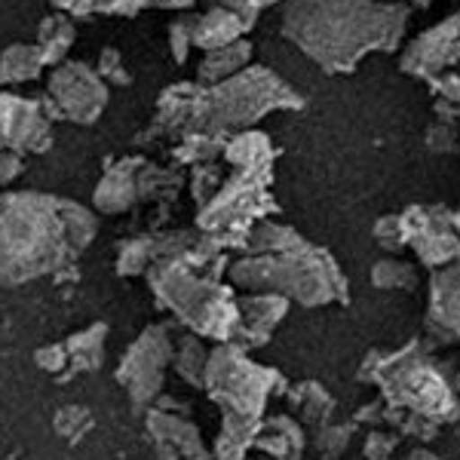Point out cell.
<instances>
[{"label": "cell", "mask_w": 460, "mask_h": 460, "mask_svg": "<svg viewBox=\"0 0 460 460\" xmlns=\"http://www.w3.org/2000/svg\"><path fill=\"white\" fill-rule=\"evenodd\" d=\"M0 136L13 147H37L47 138V117L28 99H0Z\"/></svg>", "instance_id": "obj_13"}, {"label": "cell", "mask_w": 460, "mask_h": 460, "mask_svg": "<svg viewBox=\"0 0 460 460\" xmlns=\"http://www.w3.org/2000/svg\"><path fill=\"white\" fill-rule=\"evenodd\" d=\"M225 157L234 163L240 172H261V169L270 166L273 147L267 142V136L246 129V132H236L225 145Z\"/></svg>", "instance_id": "obj_17"}, {"label": "cell", "mask_w": 460, "mask_h": 460, "mask_svg": "<svg viewBox=\"0 0 460 460\" xmlns=\"http://www.w3.org/2000/svg\"><path fill=\"white\" fill-rule=\"evenodd\" d=\"M89 420H93V418H89L84 408H65V411L58 414L56 427H58V433H62V436L74 439V436H80L89 427Z\"/></svg>", "instance_id": "obj_31"}, {"label": "cell", "mask_w": 460, "mask_h": 460, "mask_svg": "<svg viewBox=\"0 0 460 460\" xmlns=\"http://www.w3.org/2000/svg\"><path fill=\"white\" fill-rule=\"evenodd\" d=\"M408 10H429V6L436 4V0H402Z\"/></svg>", "instance_id": "obj_38"}, {"label": "cell", "mask_w": 460, "mask_h": 460, "mask_svg": "<svg viewBox=\"0 0 460 460\" xmlns=\"http://www.w3.org/2000/svg\"><path fill=\"white\" fill-rule=\"evenodd\" d=\"M49 99L68 120L93 123L108 105V86L84 62H62L49 77Z\"/></svg>", "instance_id": "obj_10"}, {"label": "cell", "mask_w": 460, "mask_h": 460, "mask_svg": "<svg viewBox=\"0 0 460 460\" xmlns=\"http://www.w3.org/2000/svg\"><path fill=\"white\" fill-rule=\"evenodd\" d=\"M427 86L439 102L460 105V74H439V77L427 80Z\"/></svg>", "instance_id": "obj_30"}, {"label": "cell", "mask_w": 460, "mask_h": 460, "mask_svg": "<svg viewBox=\"0 0 460 460\" xmlns=\"http://www.w3.org/2000/svg\"><path fill=\"white\" fill-rule=\"evenodd\" d=\"M175 366H178V372L184 375V381L203 384L206 366H209V353L203 350V344H199L197 338H188V341H181V347H178Z\"/></svg>", "instance_id": "obj_24"}, {"label": "cell", "mask_w": 460, "mask_h": 460, "mask_svg": "<svg viewBox=\"0 0 460 460\" xmlns=\"http://www.w3.org/2000/svg\"><path fill=\"white\" fill-rule=\"evenodd\" d=\"M246 258L234 261L230 279L261 295L295 298L304 307H316L344 292L335 261L323 249L301 240L292 227L258 225L249 234Z\"/></svg>", "instance_id": "obj_2"}, {"label": "cell", "mask_w": 460, "mask_h": 460, "mask_svg": "<svg viewBox=\"0 0 460 460\" xmlns=\"http://www.w3.org/2000/svg\"><path fill=\"white\" fill-rule=\"evenodd\" d=\"M151 283L166 307H172L199 335L230 338L240 329V310L227 301L225 288L206 277H197L184 255L160 261Z\"/></svg>", "instance_id": "obj_5"}, {"label": "cell", "mask_w": 460, "mask_h": 460, "mask_svg": "<svg viewBox=\"0 0 460 460\" xmlns=\"http://www.w3.org/2000/svg\"><path fill=\"white\" fill-rule=\"evenodd\" d=\"M433 307H429V319L445 335L460 338V261L442 267L433 273Z\"/></svg>", "instance_id": "obj_14"}, {"label": "cell", "mask_w": 460, "mask_h": 460, "mask_svg": "<svg viewBox=\"0 0 460 460\" xmlns=\"http://www.w3.org/2000/svg\"><path fill=\"white\" fill-rule=\"evenodd\" d=\"M34 362L43 368V372H62V368L68 366V350H65V344L43 347V350H37Z\"/></svg>", "instance_id": "obj_32"}, {"label": "cell", "mask_w": 460, "mask_h": 460, "mask_svg": "<svg viewBox=\"0 0 460 460\" xmlns=\"http://www.w3.org/2000/svg\"><path fill=\"white\" fill-rule=\"evenodd\" d=\"M160 6H172V10H184V6H190L194 0H157Z\"/></svg>", "instance_id": "obj_39"}, {"label": "cell", "mask_w": 460, "mask_h": 460, "mask_svg": "<svg viewBox=\"0 0 460 460\" xmlns=\"http://www.w3.org/2000/svg\"><path fill=\"white\" fill-rule=\"evenodd\" d=\"M43 56L37 47L28 43H16V47H6L0 56V84H28L37 80L43 71Z\"/></svg>", "instance_id": "obj_18"}, {"label": "cell", "mask_w": 460, "mask_h": 460, "mask_svg": "<svg viewBox=\"0 0 460 460\" xmlns=\"http://www.w3.org/2000/svg\"><path fill=\"white\" fill-rule=\"evenodd\" d=\"M350 433L353 429L350 427H325L323 429V436H319V445H323V451L329 457H335V455H341V451L347 448V442H350Z\"/></svg>", "instance_id": "obj_33"}, {"label": "cell", "mask_w": 460, "mask_h": 460, "mask_svg": "<svg viewBox=\"0 0 460 460\" xmlns=\"http://www.w3.org/2000/svg\"><path fill=\"white\" fill-rule=\"evenodd\" d=\"M19 172H22V160L16 151L0 154V184H10Z\"/></svg>", "instance_id": "obj_37"}, {"label": "cell", "mask_w": 460, "mask_h": 460, "mask_svg": "<svg viewBox=\"0 0 460 460\" xmlns=\"http://www.w3.org/2000/svg\"><path fill=\"white\" fill-rule=\"evenodd\" d=\"M304 99L277 71L249 65L225 84L203 89L197 126H206L212 132H246L270 111H298Z\"/></svg>", "instance_id": "obj_4"}, {"label": "cell", "mask_w": 460, "mask_h": 460, "mask_svg": "<svg viewBox=\"0 0 460 460\" xmlns=\"http://www.w3.org/2000/svg\"><path fill=\"white\" fill-rule=\"evenodd\" d=\"M381 368L393 377L387 384V393H390V399H396V405L411 408L414 414L433 418V420L457 418L455 396L445 387L442 377L429 368L427 359H420V356H414V353H402V356H396V359H384Z\"/></svg>", "instance_id": "obj_7"}, {"label": "cell", "mask_w": 460, "mask_h": 460, "mask_svg": "<svg viewBox=\"0 0 460 460\" xmlns=\"http://www.w3.org/2000/svg\"><path fill=\"white\" fill-rule=\"evenodd\" d=\"M99 77L117 80V84H129V77H126V71L120 68V56H117V49H105V53H102V68H99Z\"/></svg>", "instance_id": "obj_35"}, {"label": "cell", "mask_w": 460, "mask_h": 460, "mask_svg": "<svg viewBox=\"0 0 460 460\" xmlns=\"http://www.w3.org/2000/svg\"><path fill=\"white\" fill-rule=\"evenodd\" d=\"M301 390L307 393V399H301L304 414H307L310 420H325V414L332 411V399L325 396V393L319 390L316 384H304Z\"/></svg>", "instance_id": "obj_29"}, {"label": "cell", "mask_w": 460, "mask_h": 460, "mask_svg": "<svg viewBox=\"0 0 460 460\" xmlns=\"http://www.w3.org/2000/svg\"><path fill=\"white\" fill-rule=\"evenodd\" d=\"M424 145H427L429 154H457L460 151V132L451 123H445L436 117V120L427 126Z\"/></svg>", "instance_id": "obj_27"}, {"label": "cell", "mask_w": 460, "mask_h": 460, "mask_svg": "<svg viewBox=\"0 0 460 460\" xmlns=\"http://www.w3.org/2000/svg\"><path fill=\"white\" fill-rule=\"evenodd\" d=\"M399 68L424 84L439 74H460V10L408 40Z\"/></svg>", "instance_id": "obj_8"}, {"label": "cell", "mask_w": 460, "mask_h": 460, "mask_svg": "<svg viewBox=\"0 0 460 460\" xmlns=\"http://www.w3.org/2000/svg\"><path fill=\"white\" fill-rule=\"evenodd\" d=\"M402 221L408 230V246L418 252L420 264L442 270V267L460 261L455 209H448V206H408Z\"/></svg>", "instance_id": "obj_9"}, {"label": "cell", "mask_w": 460, "mask_h": 460, "mask_svg": "<svg viewBox=\"0 0 460 460\" xmlns=\"http://www.w3.org/2000/svg\"><path fill=\"white\" fill-rule=\"evenodd\" d=\"M194 16H184L169 25V49H172V58L178 65L188 62L190 49H194Z\"/></svg>", "instance_id": "obj_28"}, {"label": "cell", "mask_w": 460, "mask_h": 460, "mask_svg": "<svg viewBox=\"0 0 460 460\" xmlns=\"http://www.w3.org/2000/svg\"><path fill=\"white\" fill-rule=\"evenodd\" d=\"M157 255H160L157 240H132L129 246L120 252L117 273H123V277H136V273H142Z\"/></svg>", "instance_id": "obj_25"}, {"label": "cell", "mask_w": 460, "mask_h": 460, "mask_svg": "<svg viewBox=\"0 0 460 460\" xmlns=\"http://www.w3.org/2000/svg\"><path fill=\"white\" fill-rule=\"evenodd\" d=\"M408 460H436L433 455H429V451H424V448H418V451H411V455H408Z\"/></svg>", "instance_id": "obj_40"}, {"label": "cell", "mask_w": 460, "mask_h": 460, "mask_svg": "<svg viewBox=\"0 0 460 460\" xmlns=\"http://www.w3.org/2000/svg\"><path fill=\"white\" fill-rule=\"evenodd\" d=\"M172 341H169L166 329L154 325L147 329L136 344L129 347L123 366H120V384L129 390L132 402L145 405L157 396V390L163 387V372H166V362L172 359Z\"/></svg>", "instance_id": "obj_11"}, {"label": "cell", "mask_w": 460, "mask_h": 460, "mask_svg": "<svg viewBox=\"0 0 460 460\" xmlns=\"http://www.w3.org/2000/svg\"><path fill=\"white\" fill-rule=\"evenodd\" d=\"M411 10L384 0H288L279 34L325 74H350L372 53L402 47Z\"/></svg>", "instance_id": "obj_1"}, {"label": "cell", "mask_w": 460, "mask_h": 460, "mask_svg": "<svg viewBox=\"0 0 460 460\" xmlns=\"http://www.w3.org/2000/svg\"><path fill=\"white\" fill-rule=\"evenodd\" d=\"M74 43V25L68 16H53L40 25V34H37V49H40L43 62H56L62 65V56Z\"/></svg>", "instance_id": "obj_21"}, {"label": "cell", "mask_w": 460, "mask_h": 460, "mask_svg": "<svg viewBox=\"0 0 460 460\" xmlns=\"http://www.w3.org/2000/svg\"><path fill=\"white\" fill-rule=\"evenodd\" d=\"M252 439H255V420L225 411V429L218 436V460H243Z\"/></svg>", "instance_id": "obj_20"}, {"label": "cell", "mask_w": 460, "mask_h": 460, "mask_svg": "<svg viewBox=\"0 0 460 460\" xmlns=\"http://www.w3.org/2000/svg\"><path fill=\"white\" fill-rule=\"evenodd\" d=\"M255 19L258 13H236L227 10V6H212L194 22V47L203 49V53L230 47V43L246 37L249 28L255 25Z\"/></svg>", "instance_id": "obj_12"}, {"label": "cell", "mask_w": 460, "mask_h": 460, "mask_svg": "<svg viewBox=\"0 0 460 460\" xmlns=\"http://www.w3.org/2000/svg\"><path fill=\"white\" fill-rule=\"evenodd\" d=\"M393 448H396V436L372 433L366 439V457L368 460H393Z\"/></svg>", "instance_id": "obj_34"}, {"label": "cell", "mask_w": 460, "mask_h": 460, "mask_svg": "<svg viewBox=\"0 0 460 460\" xmlns=\"http://www.w3.org/2000/svg\"><path fill=\"white\" fill-rule=\"evenodd\" d=\"M243 316L240 329H252V332H261V338H267V332L286 316L288 301L279 298V295H258V298L243 301V307H236ZM236 329V332H240Z\"/></svg>", "instance_id": "obj_19"}, {"label": "cell", "mask_w": 460, "mask_h": 460, "mask_svg": "<svg viewBox=\"0 0 460 460\" xmlns=\"http://www.w3.org/2000/svg\"><path fill=\"white\" fill-rule=\"evenodd\" d=\"M455 230L460 234V209H455Z\"/></svg>", "instance_id": "obj_42"}, {"label": "cell", "mask_w": 460, "mask_h": 460, "mask_svg": "<svg viewBox=\"0 0 460 460\" xmlns=\"http://www.w3.org/2000/svg\"><path fill=\"white\" fill-rule=\"evenodd\" d=\"M372 236H375V243L384 252H402L408 246V230H405L402 212H399V215H384V218H377Z\"/></svg>", "instance_id": "obj_26"}, {"label": "cell", "mask_w": 460, "mask_h": 460, "mask_svg": "<svg viewBox=\"0 0 460 460\" xmlns=\"http://www.w3.org/2000/svg\"><path fill=\"white\" fill-rule=\"evenodd\" d=\"M65 350H68V362L80 372L84 368H99L102 353H105V325H93V329L74 335L65 344Z\"/></svg>", "instance_id": "obj_22"}, {"label": "cell", "mask_w": 460, "mask_h": 460, "mask_svg": "<svg viewBox=\"0 0 460 460\" xmlns=\"http://www.w3.org/2000/svg\"><path fill=\"white\" fill-rule=\"evenodd\" d=\"M457 390H460V377H457Z\"/></svg>", "instance_id": "obj_43"}, {"label": "cell", "mask_w": 460, "mask_h": 460, "mask_svg": "<svg viewBox=\"0 0 460 460\" xmlns=\"http://www.w3.org/2000/svg\"><path fill=\"white\" fill-rule=\"evenodd\" d=\"M86 4V0H56V6H65V10H71V6H80Z\"/></svg>", "instance_id": "obj_41"}, {"label": "cell", "mask_w": 460, "mask_h": 460, "mask_svg": "<svg viewBox=\"0 0 460 460\" xmlns=\"http://www.w3.org/2000/svg\"><path fill=\"white\" fill-rule=\"evenodd\" d=\"M273 384H277V375L258 368L234 347L215 350L209 356V366H206V387L225 405L227 414H240V418L255 420L261 414Z\"/></svg>", "instance_id": "obj_6"}, {"label": "cell", "mask_w": 460, "mask_h": 460, "mask_svg": "<svg viewBox=\"0 0 460 460\" xmlns=\"http://www.w3.org/2000/svg\"><path fill=\"white\" fill-rule=\"evenodd\" d=\"M249 62H252V43L243 37V40L230 43V47H221V49L206 53L203 62H199V68H197V80L203 89L218 86V84H225V80L236 77L240 71H246Z\"/></svg>", "instance_id": "obj_15"}, {"label": "cell", "mask_w": 460, "mask_h": 460, "mask_svg": "<svg viewBox=\"0 0 460 460\" xmlns=\"http://www.w3.org/2000/svg\"><path fill=\"white\" fill-rule=\"evenodd\" d=\"M372 283L377 288H414L418 286V270L402 258H381L372 267Z\"/></svg>", "instance_id": "obj_23"}, {"label": "cell", "mask_w": 460, "mask_h": 460, "mask_svg": "<svg viewBox=\"0 0 460 460\" xmlns=\"http://www.w3.org/2000/svg\"><path fill=\"white\" fill-rule=\"evenodd\" d=\"M273 4H288V0H215V6H227V10L236 13H261L264 6Z\"/></svg>", "instance_id": "obj_36"}, {"label": "cell", "mask_w": 460, "mask_h": 460, "mask_svg": "<svg viewBox=\"0 0 460 460\" xmlns=\"http://www.w3.org/2000/svg\"><path fill=\"white\" fill-rule=\"evenodd\" d=\"M65 199L19 194L0 203V279L25 283L74 255Z\"/></svg>", "instance_id": "obj_3"}, {"label": "cell", "mask_w": 460, "mask_h": 460, "mask_svg": "<svg viewBox=\"0 0 460 460\" xmlns=\"http://www.w3.org/2000/svg\"><path fill=\"white\" fill-rule=\"evenodd\" d=\"M136 197H138L136 166L123 163L114 172H108L105 181L99 184V190H95V206H99L102 212H123L136 203Z\"/></svg>", "instance_id": "obj_16"}]
</instances>
